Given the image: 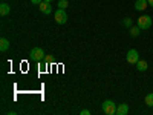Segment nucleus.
Masks as SVG:
<instances>
[{"instance_id": "39448f33", "label": "nucleus", "mask_w": 153, "mask_h": 115, "mask_svg": "<svg viewBox=\"0 0 153 115\" xmlns=\"http://www.w3.org/2000/svg\"><path fill=\"white\" fill-rule=\"evenodd\" d=\"M126 60H127V63H129V65H136L138 60H139V52H138L136 49H129Z\"/></svg>"}, {"instance_id": "4468645a", "label": "nucleus", "mask_w": 153, "mask_h": 115, "mask_svg": "<svg viewBox=\"0 0 153 115\" xmlns=\"http://www.w3.org/2000/svg\"><path fill=\"white\" fill-rule=\"evenodd\" d=\"M68 6H69V2H68V0H58V8L66 9Z\"/></svg>"}, {"instance_id": "f257e3e1", "label": "nucleus", "mask_w": 153, "mask_h": 115, "mask_svg": "<svg viewBox=\"0 0 153 115\" xmlns=\"http://www.w3.org/2000/svg\"><path fill=\"white\" fill-rule=\"evenodd\" d=\"M103 112L106 115H115V114H117V105H115V101L106 100L103 103Z\"/></svg>"}, {"instance_id": "f3484780", "label": "nucleus", "mask_w": 153, "mask_h": 115, "mask_svg": "<svg viewBox=\"0 0 153 115\" xmlns=\"http://www.w3.org/2000/svg\"><path fill=\"white\" fill-rule=\"evenodd\" d=\"M80 114H81V115H91V111H89V109H83Z\"/></svg>"}, {"instance_id": "f8f14e48", "label": "nucleus", "mask_w": 153, "mask_h": 115, "mask_svg": "<svg viewBox=\"0 0 153 115\" xmlns=\"http://www.w3.org/2000/svg\"><path fill=\"white\" fill-rule=\"evenodd\" d=\"M139 32H141V28H139L138 25H136V26H130V28H129V34H130L132 37H138Z\"/></svg>"}, {"instance_id": "a211bd4d", "label": "nucleus", "mask_w": 153, "mask_h": 115, "mask_svg": "<svg viewBox=\"0 0 153 115\" xmlns=\"http://www.w3.org/2000/svg\"><path fill=\"white\" fill-rule=\"evenodd\" d=\"M31 2H32V5H40L43 0H31Z\"/></svg>"}, {"instance_id": "6e6552de", "label": "nucleus", "mask_w": 153, "mask_h": 115, "mask_svg": "<svg viewBox=\"0 0 153 115\" xmlns=\"http://www.w3.org/2000/svg\"><path fill=\"white\" fill-rule=\"evenodd\" d=\"M129 114V105L121 103L120 106H117V115H127Z\"/></svg>"}, {"instance_id": "aec40b11", "label": "nucleus", "mask_w": 153, "mask_h": 115, "mask_svg": "<svg viewBox=\"0 0 153 115\" xmlns=\"http://www.w3.org/2000/svg\"><path fill=\"white\" fill-rule=\"evenodd\" d=\"M45 2H49L51 3V2H54V0H45Z\"/></svg>"}, {"instance_id": "9d476101", "label": "nucleus", "mask_w": 153, "mask_h": 115, "mask_svg": "<svg viewBox=\"0 0 153 115\" xmlns=\"http://www.w3.org/2000/svg\"><path fill=\"white\" fill-rule=\"evenodd\" d=\"M9 12H11V6L8 3H0V16L5 17V16L9 14Z\"/></svg>"}, {"instance_id": "423d86ee", "label": "nucleus", "mask_w": 153, "mask_h": 115, "mask_svg": "<svg viewBox=\"0 0 153 115\" xmlns=\"http://www.w3.org/2000/svg\"><path fill=\"white\" fill-rule=\"evenodd\" d=\"M38 8H40V11L43 12V14H46V16L52 12V6L49 5V2H45V0H43V2H42L40 5H38Z\"/></svg>"}, {"instance_id": "20e7f679", "label": "nucleus", "mask_w": 153, "mask_h": 115, "mask_svg": "<svg viewBox=\"0 0 153 115\" xmlns=\"http://www.w3.org/2000/svg\"><path fill=\"white\" fill-rule=\"evenodd\" d=\"M54 17H55V22H57L58 25H65V23L68 22V14H66V11L63 9V8H58V9L55 11Z\"/></svg>"}, {"instance_id": "7ed1b4c3", "label": "nucleus", "mask_w": 153, "mask_h": 115, "mask_svg": "<svg viewBox=\"0 0 153 115\" xmlns=\"http://www.w3.org/2000/svg\"><path fill=\"white\" fill-rule=\"evenodd\" d=\"M138 26L141 29H149L152 26V17L147 14H143L141 17H138Z\"/></svg>"}, {"instance_id": "1a4fd4ad", "label": "nucleus", "mask_w": 153, "mask_h": 115, "mask_svg": "<svg viewBox=\"0 0 153 115\" xmlns=\"http://www.w3.org/2000/svg\"><path fill=\"white\" fill-rule=\"evenodd\" d=\"M9 40L8 38H5V37H2L0 38V52H6V51L9 49Z\"/></svg>"}, {"instance_id": "0eeeda50", "label": "nucleus", "mask_w": 153, "mask_h": 115, "mask_svg": "<svg viewBox=\"0 0 153 115\" xmlns=\"http://www.w3.org/2000/svg\"><path fill=\"white\" fill-rule=\"evenodd\" d=\"M147 6H149L147 0H136V2H135V9L136 11H146Z\"/></svg>"}, {"instance_id": "9b49d317", "label": "nucleus", "mask_w": 153, "mask_h": 115, "mask_svg": "<svg viewBox=\"0 0 153 115\" xmlns=\"http://www.w3.org/2000/svg\"><path fill=\"white\" fill-rule=\"evenodd\" d=\"M147 68H149V65H147V61H146V60H138V63H136V69H138L139 72L147 71Z\"/></svg>"}, {"instance_id": "2eb2a0df", "label": "nucleus", "mask_w": 153, "mask_h": 115, "mask_svg": "<svg viewBox=\"0 0 153 115\" xmlns=\"http://www.w3.org/2000/svg\"><path fill=\"white\" fill-rule=\"evenodd\" d=\"M123 25H124L126 28H130V26H132V20H130V17H126V19L123 20Z\"/></svg>"}, {"instance_id": "ddd939ff", "label": "nucleus", "mask_w": 153, "mask_h": 115, "mask_svg": "<svg viewBox=\"0 0 153 115\" xmlns=\"http://www.w3.org/2000/svg\"><path fill=\"white\" fill-rule=\"evenodd\" d=\"M144 103H146L149 108H153V92H150V94H147V95H146Z\"/></svg>"}, {"instance_id": "f03ea898", "label": "nucleus", "mask_w": 153, "mask_h": 115, "mask_svg": "<svg viewBox=\"0 0 153 115\" xmlns=\"http://www.w3.org/2000/svg\"><path fill=\"white\" fill-rule=\"evenodd\" d=\"M29 54H31V58L35 60V61H43L45 57H46V55H45V51H43L42 48H38V46L32 48Z\"/></svg>"}, {"instance_id": "6ab92c4d", "label": "nucleus", "mask_w": 153, "mask_h": 115, "mask_svg": "<svg viewBox=\"0 0 153 115\" xmlns=\"http://www.w3.org/2000/svg\"><path fill=\"white\" fill-rule=\"evenodd\" d=\"M149 2V6H153V0H147Z\"/></svg>"}, {"instance_id": "dca6fc26", "label": "nucleus", "mask_w": 153, "mask_h": 115, "mask_svg": "<svg viewBox=\"0 0 153 115\" xmlns=\"http://www.w3.org/2000/svg\"><path fill=\"white\" fill-rule=\"evenodd\" d=\"M45 61H46V63H54V57H52V55H46V57H45Z\"/></svg>"}]
</instances>
